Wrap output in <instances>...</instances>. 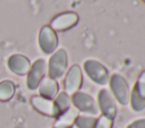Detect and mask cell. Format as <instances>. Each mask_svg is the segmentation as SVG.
Here are the masks:
<instances>
[{"label": "cell", "instance_id": "1", "mask_svg": "<svg viewBox=\"0 0 145 128\" xmlns=\"http://www.w3.org/2000/svg\"><path fill=\"white\" fill-rule=\"evenodd\" d=\"M109 82H110V88L114 99L122 105L128 104L130 93H129V86L126 79L119 74H113L110 77Z\"/></svg>", "mask_w": 145, "mask_h": 128}, {"label": "cell", "instance_id": "2", "mask_svg": "<svg viewBox=\"0 0 145 128\" xmlns=\"http://www.w3.org/2000/svg\"><path fill=\"white\" fill-rule=\"evenodd\" d=\"M67 63H68V59L66 51L63 49H59L54 51L49 60V66H48L49 77L53 79L61 78L66 71Z\"/></svg>", "mask_w": 145, "mask_h": 128}, {"label": "cell", "instance_id": "3", "mask_svg": "<svg viewBox=\"0 0 145 128\" xmlns=\"http://www.w3.org/2000/svg\"><path fill=\"white\" fill-rule=\"evenodd\" d=\"M84 70L94 83L99 85H105L109 83V71L101 62L88 59L84 62Z\"/></svg>", "mask_w": 145, "mask_h": 128}, {"label": "cell", "instance_id": "4", "mask_svg": "<svg viewBox=\"0 0 145 128\" xmlns=\"http://www.w3.org/2000/svg\"><path fill=\"white\" fill-rule=\"evenodd\" d=\"M71 102L78 111H82L84 113L92 114V116L99 113V108H97L94 99L91 95H88L87 93L76 92L75 94H72Z\"/></svg>", "mask_w": 145, "mask_h": 128}, {"label": "cell", "instance_id": "5", "mask_svg": "<svg viewBox=\"0 0 145 128\" xmlns=\"http://www.w3.org/2000/svg\"><path fill=\"white\" fill-rule=\"evenodd\" d=\"M134 111H142L145 108V70L139 75L129 97Z\"/></svg>", "mask_w": 145, "mask_h": 128}, {"label": "cell", "instance_id": "6", "mask_svg": "<svg viewBox=\"0 0 145 128\" xmlns=\"http://www.w3.org/2000/svg\"><path fill=\"white\" fill-rule=\"evenodd\" d=\"M39 44L45 54L53 53L58 46V37L50 26H43L39 34Z\"/></svg>", "mask_w": 145, "mask_h": 128}, {"label": "cell", "instance_id": "7", "mask_svg": "<svg viewBox=\"0 0 145 128\" xmlns=\"http://www.w3.org/2000/svg\"><path fill=\"white\" fill-rule=\"evenodd\" d=\"M82 84H83L82 69L79 66L74 65L72 67H70V69L66 75V78L63 82L65 92L67 94H75L76 92H78Z\"/></svg>", "mask_w": 145, "mask_h": 128}, {"label": "cell", "instance_id": "8", "mask_svg": "<svg viewBox=\"0 0 145 128\" xmlns=\"http://www.w3.org/2000/svg\"><path fill=\"white\" fill-rule=\"evenodd\" d=\"M46 71V63L43 59H37L32 66L29 71L27 72V87L32 91L36 89L41 83V80L44 78Z\"/></svg>", "mask_w": 145, "mask_h": 128}, {"label": "cell", "instance_id": "9", "mask_svg": "<svg viewBox=\"0 0 145 128\" xmlns=\"http://www.w3.org/2000/svg\"><path fill=\"white\" fill-rule=\"evenodd\" d=\"M31 103L36 111L48 117H58L60 113L52 100L45 99L41 95H34L31 99Z\"/></svg>", "mask_w": 145, "mask_h": 128}, {"label": "cell", "instance_id": "10", "mask_svg": "<svg viewBox=\"0 0 145 128\" xmlns=\"http://www.w3.org/2000/svg\"><path fill=\"white\" fill-rule=\"evenodd\" d=\"M78 23V15L76 12H62L56 16L50 24V27L56 31H67Z\"/></svg>", "mask_w": 145, "mask_h": 128}, {"label": "cell", "instance_id": "11", "mask_svg": "<svg viewBox=\"0 0 145 128\" xmlns=\"http://www.w3.org/2000/svg\"><path fill=\"white\" fill-rule=\"evenodd\" d=\"M97 100H99V108H100L101 112L103 113V116L113 120V118L117 114V106H116V102H114L112 95L109 93V91L101 89L99 92Z\"/></svg>", "mask_w": 145, "mask_h": 128}, {"label": "cell", "instance_id": "12", "mask_svg": "<svg viewBox=\"0 0 145 128\" xmlns=\"http://www.w3.org/2000/svg\"><path fill=\"white\" fill-rule=\"evenodd\" d=\"M8 67L14 74L22 76L29 71L31 62L26 57L22 54H12L8 59Z\"/></svg>", "mask_w": 145, "mask_h": 128}, {"label": "cell", "instance_id": "13", "mask_svg": "<svg viewBox=\"0 0 145 128\" xmlns=\"http://www.w3.org/2000/svg\"><path fill=\"white\" fill-rule=\"evenodd\" d=\"M78 116L79 111L75 106H70L58 116L53 128H71L72 125H75V121Z\"/></svg>", "mask_w": 145, "mask_h": 128}, {"label": "cell", "instance_id": "14", "mask_svg": "<svg viewBox=\"0 0 145 128\" xmlns=\"http://www.w3.org/2000/svg\"><path fill=\"white\" fill-rule=\"evenodd\" d=\"M58 91H59V85L57 80L51 77H44L39 85L40 95L49 100L54 99L58 94Z\"/></svg>", "mask_w": 145, "mask_h": 128}, {"label": "cell", "instance_id": "15", "mask_svg": "<svg viewBox=\"0 0 145 128\" xmlns=\"http://www.w3.org/2000/svg\"><path fill=\"white\" fill-rule=\"evenodd\" d=\"M54 104L59 111V113L66 111L67 109H69L71 105V97L69 96V94H67L66 92H61L59 94H57L56 99H54Z\"/></svg>", "mask_w": 145, "mask_h": 128}, {"label": "cell", "instance_id": "16", "mask_svg": "<svg viewBox=\"0 0 145 128\" xmlns=\"http://www.w3.org/2000/svg\"><path fill=\"white\" fill-rule=\"evenodd\" d=\"M15 94V85L10 80H3L0 83V101L5 102L10 100Z\"/></svg>", "mask_w": 145, "mask_h": 128}, {"label": "cell", "instance_id": "17", "mask_svg": "<svg viewBox=\"0 0 145 128\" xmlns=\"http://www.w3.org/2000/svg\"><path fill=\"white\" fill-rule=\"evenodd\" d=\"M95 122H96V119L94 117L78 116L75 121V125L77 126V128H94Z\"/></svg>", "mask_w": 145, "mask_h": 128}, {"label": "cell", "instance_id": "18", "mask_svg": "<svg viewBox=\"0 0 145 128\" xmlns=\"http://www.w3.org/2000/svg\"><path fill=\"white\" fill-rule=\"evenodd\" d=\"M111 127H112V119L102 114L100 116V118L96 119L94 128H111Z\"/></svg>", "mask_w": 145, "mask_h": 128}, {"label": "cell", "instance_id": "19", "mask_svg": "<svg viewBox=\"0 0 145 128\" xmlns=\"http://www.w3.org/2000/svg\"><path fill=\"white\" fill-rule=\"evenodd\" d=\"M127 128H145V118L144 119H137L133 121Z\"/></svg>", "mask_w": 145, "mask_h": 128}, {"label": "cell", "instance_id": "20", "mask_svg": "<svg viewBox=\"0 0 145 128\" xmlns=\"http://www.w3.org/2000/svg\"><path fill=\"white\" fill-rule=\"evenodd\" d=\"M143 1H144V2H145V0H143Z\"/></svg>", "mask_w": 145, "mask_h": 128}]
</instances>
